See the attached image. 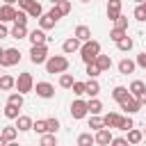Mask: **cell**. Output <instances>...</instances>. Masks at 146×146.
Returning <instances> with one entry per match:
<instances>
[{
  "mask_svg": "<svg viewBox=\"0 0 146 146\" xmlns=\"http://www.w3.org/2000/svg\"><path fill=\"white\" fill-rule=\"evenodd\" d=\"M16 11H18V9H16L14 5H7V2H5V5L0 7V21H2V23H14Z\"/></svg>",
  "mask_w": 146,
  "mask_h": 146,
  "instance_id": "cell-12",
  "label": "cell"
},
{
  "mask_svg": "<svg viewBox=\"0 0 146 146\" xmlns=\"http://www.w3.org/2000/svg\"><path fill=\"white\" fill-rule=\"evenodd\" d=\"M130 96V89L128 87H121V84H116L114 89H112V98L116 100V103H121V100H125Z\"/></svg>",
  "mask_w": 146,
  "mask_h": 146,
  "instance_id": "cell-19",
  "label": "cell"
},
{
  "mask_svg": "<svg viewBox=\"0 0 146 146\" xmlns=\"http://www.w3.org/2000/svg\"><path fill=\"white\" fill-rule=\"evenodd\" d=\"M132 46H135V41H132L128 34H125L121 41H116V48H119L121 52H130V50H132Z\"/></svg>",
  "mask_w": 146,
  "mask_h": 146,
  "instance_id": "cell-28",
  "label": "cell"
},
{
  "mask_svg": "<svg viewBox=\"0 0 146 146\" xmlns=\"http://www.w3.org/2000/svg\"><path fill=\"white\" fill-rule=\"evenodd\" d=\"M132 16H135L137 21H141V23L146 21V7H144V2H139V5L135 7V11H132Z\"/></svg>",
  "mask_w": 146,
  "mask_h": 146,
  "instance_id": "cell-36",
  "label": "cell"
},
{
  "mask_svg": "<svg viewBox=\"0 0 146 146\" xmlns=\"http://www.w3.org/2000/svg\"><path fill=\"white\" fill-rule=\"evenodd\" d=\"M130 128H135V121H132V116H130V114H125V116H123V121H121V128H119V130L128 132Z\"/></svg>",
  "mask_w": 146,
  "mask_h": 146,
  "instance_id": "cell-43",
  "label": "cell"
},
{
  "mask_svg": "<svg viewBox=\"0 0 146 146\" xmlns=\"http://www.w3.org/2000/svg\"><path fill=\"white\" fill-rule=\"evenodd\" d=\"M46 59H48V46L46 43H32L30 46V62L32 64H46Z\"/></svg>",
  "mask_w": 146,
  "mask_h": 146,
  "instance_id": "cell-3",
  "label": "cell"
},
{
  "mask_svg": "<svg viewBox=\"0 0 146 146\" xmlns=\"http://www.w3.org/2000/svg\"><path fill=\"white\" fill-rule=\"evenodd\" d=\"M78 144H80V146H91V144H96V135H91V132H82V135L78 137Z\"/></svg>",
  "mask_w": 146,
  "mask_h": 146,
  "instance_id": "cell-31",
  "label": "cell"
},
{
  "mask_svg": "<svg viewBox=\"0 0 146 146\" xmlns=\"http://www.w3.org/2000/svg\"><path fill=\"white\" fill-rule=\"evenodd\" d=\"M57 9L62 11V16H66V14H71V2L68 0H59L57 2Z\"/></svg>",
  "mask_w": 146,
  "mask_h": 146,
  "instance_id": "cell-45",
  "label": "cell"
},
{
  "mask_svg": "<svg viewBox=\"0 0 146 146\" xmlns=\"http://www.w3.org/2000/svg\"><path fill=\"white\" fill-rule=\"evenodd\" d=\"M98 55H100V43H98L96 39L82 41V46H80V57H82V62H84V64L96 62V57H98Z\"/></svg>",
  "mask_w": 146,
  "mask_h": 146,
  "instance_id": "cell-1",
  "label": "cell"
},
{
  "mask_svg": "<svg viewBox=\"0 0 146 146\" xmlns=\"http://www.w3.org/2000/svg\"><path fill=\"white\" fill-rule=\"evenodd\" d=\"M139 103H141V105H146V91H144V94L139 96Z\"/></svg>",
  "mask_w": 146,
  "mask_h": 146,
  "instance_id": "cell-50",
  "label": "cell"
},
{
  "mask_svg": "<svg viewBox=\"0 0 146 146\" xmlns=\"http://www.w3.org/2000/svg\"><path fill=\"white\" fill-rule=\"evenodd\" d=\"M112 146H128L125 137H112Z\"/></svg>",
  "mask_w": 146,
  "mask_h": 146,
  "instance_id": "cell-46",
  "label": "cell"
},
{
  "mask_svg": "<svg viewBox=\"0 0 146 146\" xmlns=\"http://www.w3.org/2000/svg\"><path fill=\"white\" fill-rule=\"evenodd\" d=\"M5 36H9V27L0 21V39H5Z\"/></svg>",
  "mask_w": 146,
  "mask_h": 146,
  "instance_id": "cell-49",
  "label": "cell"
},
{
  "mask_svg": "<svg viewBox=\"0 0 146 146\" xmlns=\"http://www.w3.org/2000/svg\"><path fill=\"white\" fill-rule=\"evenodd\" d=\"M57 25V21L50 16V14H41V18H39V27L41 30H52Z\"/></svg>",
  "mask_w": 146,
  "mask_h": 146,
  "instance_id": "cell-21",
  "label": "cell"
},
{
  "mask_svg": "<svg viewBox=\"0 0 146 146\" xmlns=\"http://www.w3.org/2000/svg\"><path fill=\"white\" fill-rule=\"evenodd\" d=\"M30 32H27V25H18V23H14V27L9 30V36L11 39H25Z\"/></svg>",
  "mask_w": 146,
  "mask_h": 146,
  "instance_id": "cell-17",
  "label": "cell"
},
{
  "mask_svg": "<svg viewBox=\"0 0 146 146\" xmlns=\"http://www.w3.org/2000/svg\"><path fill=\"white\" fill-rule=\"evenodd\" d=\"M7 103H14V105H18V107H23V94H21V91H14V94H9V98H7Z\"/></svg>",
  "mask_w": 146,
  "mask_h": 146,
  "instance_id": "cell-42",
  "label": "cell"
},
{
  "mask_svg": "<svg viewBox=\"0 0 146 146\" xmlns=\"http://www.w3.org/2000/svg\"><path fill=\"white\" fill-rule=\"evenodd\" d=\"M135 68H137V62H132V59H128V57H123V59L119 62V73H121V75H130V73H135Z\"/></svg>",
  "mask_w": 146,
  "mask_h": 146,
  "instance_id": "cell-13",
  "label": "cell"
},
{
  "mask_svg": "<svg viewBox=\"0 0 146 146\" xmlns=\"http://www.w3.org/2000/svg\"><path fill=\"white\" fill-rule=\"evenodd\" d=\"M34 94H36L39 98H46V100H48V98L55 96V87H52L50 82H36V84H34Z\"/></svg>",
  "mask_w": 146,
  "mask_h": 146,
  "instance_id": "cell-8",
  "label": "cell"
},
{
  "mask_svg": "<svg viewBox=\"0 0 146 146\" xmlns=\"http://www.w3.org/2000/svg\"><path fill=\"white\" fill-rule=\"evenodd\" d=\"M46 123H48V132H57L59 130V119L50 116V119H46Z\"/></svg>",
  "mask_w": 146,
  "mask_h": 146,
  "instance_id": "cell-44",
  "label": "cell"
},
{
  "mask_svg": "<svg viewBox=\"0 0 146 146\" xmlns=\"http://www.w3.org/2000/svg\"><path fill=\"white\" fill-rule=\"evenodd\" d=\"M50 2H52V5H57V2H59V0H50Z\"/></svg>",
  "mask_w": 146,
  "mask_h": 146,
  "instance_id": "cell-54",
  "label": "cell"
},
{
  "mask_svg": "<svg viewBox=\"0 0 146 146\" xmlns=\"http://www.w3.org/2000/svg\"><path fill=\"white\" fill-rule=\"evenodd\" d=\"M100 73H103V71H100V66H98L96 62H91V64H87V75H89V78H98Z\"/></svg>",
  "mask_w": 146,
  "mask_h": 146,
  "instance_id": "cell-39",
  "label": "cell"
},
{
  "mask_svg": "<svg viewBox=\"0 0 146 146\" xmlns=\"http://www.w3.org/2000/svg\"><path fill=\"white\" fill-rule=\"evenodd\" d=\"M121 7H123L121 0H107V18L114 21V18L121 14Z\"/></svg>",
  "mask_w": 146,
  "mask_h": 146,
  "instance_id": "cell-14",
  "label": "cell"
},
{
  "mask_svg": "<svg viewBox=\"0 0 146 146\" xmlns=\"http://www.w3.org/2000/svg\"><path fill=\"white\" fill-rule=\"evenodd\" d=\"M48 14H50V16H52V18H55V21H59V18H62V11H59V9H57V5H52V9H50V11H48Z\"/></svg>",
  "mask_w": 146,
  "mask_h": 146,
  "instance_id": "cell-48",
  "label": "cell"
},
{
  "mask_svg": "<svg viewBox=\"0 0 146 146\" xmlns=\"http://www.w3.org/2000/svg\"><path fill=\"white\" fill-rule=\"evenodd\" d=\"M135 2H137V5H139V2H144V0H135Z\"/></svg>",
  "mask_w": 146,
  "mask_h": 146,
  "instance_id": "cell-55",
  "label": "cell"
},
{
  "mask_svg": "<svg viewBox=\"0 0 146 146\" xmlns=\"http://www.w3.org/2000/svg\"><path fill=\"white\" fill-rule=\"evenodd\" d=\"M5 144H7V139H5L2 135H0V146H5Z\"/></svg>",
  "mask_w": 146,
  "mask_h": 146,
  "instance_id": "cell-51",
  "label": "cell"
},
{
  "mask_svg": "<svg viewBox=\"0 0 146 146\" xmlns=\"http://www.w3.org/2000/svg\"><path fill=\"white\" fill-rule=\"evenodd\" d=\"M73 34H75L80 41H89V39H91V30H89L87 25H78V27L73 30Z\"/></svg>",
  "mask_w": 146,
  "mask_h": 146,
  "instance_id": "cell-24",
  "label": "cell"
},
{
  "mask_svg": "<svg viewBox=\"0 0 146 146\" xmlns=\"http://www.w3.org/2000/svg\"><path fill=\"white\" fill-rule=\"evenodd\" d=\"M73 82H75V78H73L71 73H66V71H64V73H59V87H62V89H71V87H73Z\"/></svg>",
  "mask_w": 146,
  "mask_h": 146,
  "instance_id": "cell-29",
  "label": "cell"
},
{
  "mask_svg": "<svg viewBox=\"0 0 146 146\" xmlns=\"http://www.w3.org/2000/svg\"><path fill=\"white\" fill-rule=\"evenodd\" d=\"M27 39H30V43H46L48 41V36H46V30H32L30 34H27Z\"/></svg>",
  "mask_w": 146,
  "mask_h": 146,
  "instance_id": "cell-18",
  "label": "cell"
},
{
  "mask_svg": "<svg viewBox=\"0 0 146 146\" xmlns=\"http://www.w3.org/2000/svg\"><path fill=\"white\" fill-rule=\"evenodd\" d=\"M55 144H57L55 132H43L41 135V146H55Z\"/></svg>",
  "mask_w": 146,
  "mask_h": 146,
  "instance_id": "cell-33",
  "label": "cell"
},
{
  "mask_svg": "<svg viewBox=\"0 0 146 146\" xmlns=\"http://www.w3.org/2000/svg\"><path fill=\"white\" fill-rule=\"evenodd\" d=\"M82 2H89V0H82Z\"/></svg>",
  "mask_w": 146,
  "mask_h": 146,
  "instance_id": "cell-57",
  "label": "cell"
},
{
  "mask_svg": "<svg viewBox=\"0 0 146 146\" xmlns=\"http://www.w3.org/2000/svg\"><path fill=\"white\" fill-rule=\"evenodd\" d=\"M32 5H34V0H18V9H25L27 11Z\"/></svg>",
  "mask_w": 146,
  "mask_h": 146,
  "instance_id": "cell-47",
  "label": "cell"
},
{
  "mask_svg": "<svg viewBox=\"0 0 146 146\" xmlns=\"http://www.w3.org/2000/svg\"><path fill=\"white\" fill-rule=\"evenodd\" d=\"M18 62H21V50L18 48H5V55L0 59V66L9 68V66H16Z\"/></svg>",
  "mask_w": 146,
  "mask_h": 146,
  "instance_id": "cell-5",
  "label": "cell"
},
{
  "mask_svg": "<svg viewBox=\"0 0 146 146\" xmlns=\"http://www.w3.org/2000/svg\"><path fill=\"white\" fill-rule=\"evenodd\" d=\"M96 64H98V66H100V71L105 73V71H110V68H112V57H110V55H103V52H100V55L96 57Z\"/></svg>",
  "mask_w": 146,
  "mask_h": 146,
  "instance_id": "cell-25",
  "label": "cell"
},
{
  "mask_svg": "<svg viewBox=\"0 0 146 146\" xmlns=\"http://www.w3.org/2000/svg\"><path fill=\"white\" fill-rule=\"evenodd\" d=\"M128 89H130V94H132V96H137V98H139V96L146 91V82H141V80H132Z\"/></svg>",
  "mask_w": 146,
  "mask_h": 146,
  "instance_id": "cell-23",
  "label": "cell"
},
{
  "mask_svg": "<svg viewBox=\"0 0 146 146\" xmlns=\"http://www.w3.org/2000/svg\"><path fill=\"white\" fill-rule=\"evenodd\" d=\"M103 125H105L103 119H100L98 114H91V119H89V128H91V130H100Z\"/></svg>",
  "mask_w": 146,
  "mask_h": 146,
  "instance_id": "cell-40",
  "label": "cell"
},
{
  "mask_svg": "<svg viewBox=\"0 0 146 146\" xmlns=\"http://www.w3.org/2000/svg\"><path fill=\"white\" fill-rule=\"evenodd\" d=\"M2 112H5V116H7V119H16V116L21 114V107H18V105H14V103H7Z\"/></svg>",
  "mask_w": 146,
  "mask_h": 146,
  "instance_id": "cell-30",
  "label": "cell"
},
{
  "mask_svg": "<svg viewBox=\"0 0 146 146\" xmlns=\"http://www.w3.org/2000/svg\"><path fill=\"white\" fill-rule=\"evenodd\" d=\"M32 119L30 116H25V114H18L16 116V128H18V132H27V130H32Z\"/></svg>",
  "mask_w": 146,
  "mask_h": 146,
  "instance_id": "cell-15",
  "label": "cell"
},
{
  "mask_svg": "<svg viewBox=\"0 0 146 146\" xmlns=\"http://www.w3.org/2000/svg\"><path fill=\"white\" fill-rule=\"evenodd\" d=\"M71 91H73L75 96H82V94H87V82H80V80H75V82H73V87H71Z\"/></svg>",
  "mask_w": 146,
  "mask_h": 146,
  "instance_id": "cell-34",
  "label": "cell"
},
{
  "mask_svg": "<svg viewBox=\"0 0 146 146\" xmlns=\"http://www.w3.org/2000/svg\"><path fill=\"white\" fill-rule=\"evenodd\" d=\"M32 130H34V132H39V135L48 132V123H46V119H39V121H34V123H32Z\"/></svg>",
  "mask_w": 146,
  "mask_h": 146,
  "instance_id": "cell-35",
  "label": "cell"
},
{
  "mask_svg": "<svg viewBox=\"0 0 146 146\" xmlns=\"http://www.w3.org/2000/svg\"><path fill=\"white\" fill-rule=\"evenodd\" d=\"M98 94H100V84H98V80H96V78H89V82H87V96L94 98V96H98Z\"/></svg>",
  "mask_w": 146,
  "mask_h": 146,
  "instance_id": "cell-26",
  "label": "cell"
},
{
  "mask_svg": "<svg viewBox=\"0 0 146 146\" xmlns=\"http://www.w3.org/2000/svg\"><path fill=\"white\" fill-rule=\"evenodd\" d=\"M2 55H5V48H2V46H0V59H2Z\"/></svg>",
  "mask_w": 146,
  "mask_h": 146,
  "instance_id": "cell-53",
  "label": "cell"
},
{
  "mask_svg": "<svg viewBox=\"0 0 146 146\" xmlns=\"http://www.w3.org/2000/svg\"><path fill=\"white\" fill-rule=\"evenodd\" d=\"M121 121H123V116H121V114H116V112H110V114H105V116H103L105 128H112V130H119V128H121Z\"/></svg>",
  "mask_w": 146,
  "mask_h": 146,
  "instance_id": "cell-10",
  "label": "cell"
},
{
  "mask_svg": "<svg viewBox=\"0 0 146 146\" xmlns=\"http://www.w3.org/2000/svg\"><path fill=\"white\" fill-rule=\"evenodd\" d=\"M2 2H7V5H16L18 0H2Z\"/></svg>",
  "mask_w": 146,
  "mask_h": 146,
  "instance_id": "cell-52",
  "label": "cell"
},
{
  "mask_svg": "<svg viewBox=\"0 0 146 146\" xmlns=\"http://www.w3.org/2000/svg\"><path fill=\"white\" fill-rule=\"evenodd\" d=\"M27 21H30L27 11H25V9H18V11H16V18H14V23H18V25H27Z\"/></svg>",
  "mask_w": 146,
  "mask_h": 146,
  "instance_id": "cell-37",
  "label": "cell"
},
{
  "mask_svg": "<svg viewBox=\"0 0 146 146\" xmlns=\"http://www.w3.org/2000/svg\"><path fill=\"white\" fill-rule=\"evenodd\" d=\"M144 137H146V128H144Z\"/></svg>",
  "mask_w": 146,
  "mask_h": 146,
  "instance_id": "cell-56",
  "label": "cell"
},
{
  "mask_svg": "<svg viewBox=\"0 0 146 146\" xmlns=\"http://www.w3.org/2000/svg\"><path fill=\"white\" fill-rule=\"evenodd\" d=\"M125 34H128V30H121V27H114V30L110 32V39H112V41L116 43V41H121V39L125 36Z\"/></svg>",
  "mask_w": 146,
  "mask_h": 146,
  "instance_id": "cell-38",
  "label": "cell"
},
{
  "mask_svg": "<svg viewBox=\"0 0 146 146\" xmlns=\"http://www.w3.org/2000/svg\"><path fill=\"white\" fill-rule=\"evenodd\" d=\"M11 89H16V78L0 73V91H11Z\"/></svg>",
  "mask_w": 146,
  "mask_h": 146,
  "instance_id": "cell-16",
  "label": "cell"
},
{
  "mask_svg": "<svg viewBox=\"0 0 146 146\" xmlns=\"http://www.w3.org/2000/svg\"><path fill=\"white\" fill-rule=\"evenodd\" d=\"M46 71L48 73H64V71H68V59L64 55H50L46 59Z\"/></svg>",
  "mask_w": 146,
  "mask_h": 146,
  "instance_id": "cell-2",
  "label": "cell"
},
{
  "mask_svg": "<svg viewBox=\"0 0 146 146\" xmlns=\"http://www.w3.org/2000/svg\"><path fill=\"white\" fill-rule=\"evenodd\" d=\"M112 128H100V130H96V144H100V146H110L112 144Z\"/></svg>",
  "mask_w": 146,
  "mask_h": 146,
  "instance_id": "cell-11",
  "label": "cell"
},
{
  "mask_svg": "<svg viewBox=\"0 0 146 146\" xmlns=\"http://www.w3.org/2000/svg\"><path fill=\"white\" fill-rule=\"evenodd\" d=\"M119 107H121L125 114H135V112H139L144 105L139 103V98H137V96H132V94H130L125 100H121V103H119Z\"/></svg>",
  "mask_w": 146,
  "mask_h": 146,
  "instance_id": "cell-7",
  "label": "cell"
},
{
  "mask_svg": "<svg viewBox=\"0 0 146 146\" xmlns=\"http://www.w3.org/2000/svg\"><path fill=\"white\" fill-rule=\"evenodd\" d=\"M41 14H43V7H41V5L34 0V5L27 9V16H30V18H41Z\"/></svg>",
  "mask_w": 146,
  "mask_h": 146,
  "instance_id": "cell-32",
  "label": "cell"
},
{
  "mask_svg": "<svg viewBox=\"0 0 146 146\" xmlns=\"http://www.w3.org/2000/svg\"><path fill=\"white\" fill-rule=\"evenodd\" d=\"M80 46H82V41L73 34V36H68V39L62 43V50H64V55H73V52H80Z\"/></svg>",
  "mask_w": 146,
  "mask_h": 146,
  "instance_id": "cell-9",
  "label": "cell"
},
{
  "mask_svg": "<svg viewBox=\"0 0 146 146\" xmlns=\"http://www.w3.org/2000/svg\"><path fill=\"white\" fill-rule=\"evenodd\" d=\"M125 139H128V144H141V139H144V130L130 128V130H128V135H125Z\"/></svg>",
  "mask_w": 146,
  "mask_h": 146,
  "instance_id": "cell-20",
  "label": "cell"
},
{
  "mask_svg": "<svg viewBox=\"0 0 146 146\" xmlns=\"http://www.w3.org/2000/svg\"><path fill=\"white\" fill-rule=\"evenodd\" d=\"M144 68H146V66H144Z\"/></svg>",
  "mask_w": 146,
  "mask_h": 146,
  "instance_id": "cell-58",
  "label": "cell"
},
{
  "mask_svg": "<svg viewBox=\"0 0 146 146\" xmlns=\"http://www.w3.org/2000/svg\"><path fill=\"white\" fill-rule=\"evenodd\" d=\"M87 107H89V114H100V112H103V103L98 100V96L89 98V100H87Z\"/></svg>",
  "mask_w": 146,
  "mask_h": 146,
  "instance_id": "cell-27",
  "label": "cell"
},
{
  "mask_svg": "<svg viewBox=\"0 0 146 146\" xmlns=\"http://www.w3.org/2000/svg\"><path fill=\"white\" fill-rule=\"evenodd\" d=\"M112 23H114V27H121V30H128V16H123V14H119V16H116V18L112 21Z\"/></svg>",
  "mask_w": 146,
  "mask_h": 146,
  "instance_id": "cell-41",
  "label": "cell"
},
{
  "mask_svg": "<svg viewBox=\"0 0 146 146\" xmlns=\"http://www.w3.org/2000/svg\"><path fill=\"white\" fill-rule=\"evenodd\" d=\"M87 114H89L87 100H82V98H75V100L71 103V116H73L75 121H80V119H84Z\"/></svg>",
  "mask_w": 146,
  "mask_h": 146,
  "instance_id": "cell-6",
  "label": "cell"
},
{
  "mask_svg": "<svg viewBox=\"0 0 146 146\" xmlns=\"http://www.w3.org/2000/svg\"><path fill=\"white\" fill-rule=\"evenodd\" d=\"M0 135L7 139V144H14V139L18 137V128H16V125H7V128H2Z\"/></svg>",
  "mask_w": 146,
  "mask_h": 146,
  "instance_id": "cell-22",
  "label": "cell"
},
{
  "mask_svg": "<svg viewBox=\"0 0 146 146\" xmlns=\"http://www.w3.org/2000/svg\"><path fill=\"white\" fill-rule=\"evenodd\" d=\"M16 91H21L23 96L30 94V91H34V78L30 73H18V78H16Z\"/></svg>",
  "mask_w": 146,
  "mask_h": 146,
  "instance_id": "cell-4",
  "label": "cell"
}]
</instances>
